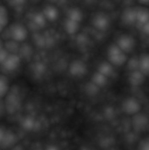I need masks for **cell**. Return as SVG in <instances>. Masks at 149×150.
<instances>
[{
  "instance_id": "83f0119b",
  "label": "cell",
  "mask_w": 149,
  "mask_h": 150,
  "mask_svg": "<svg viewBox=\"0 0 149 150\" xmlns=\"http://www.w3.org/2000/svg\"><path fill=\"white\" fill-rule=\"evenodd\" d=\"M141 30L142 31V33H143L144 34L149 36V21L148 23H146V24L141 28Z\"/></svg>"
},
{
  "instance_id": "603a6c76",
  "label": "cell",
  "mask_w": 149,
  "mask_h": 150,
  "mask_svg": "<svg viewBox=\"0 0 149 150\" xmlns=\"http://www.w3.org/2000/svg\"><path fill=\"white\" fill-rule=\"evenodd\" d=\"M88 84H89V85H88L87 88H86V91H88V93H89L90 95H95V94H97L99 88L97 87L96 85H94L92 83H88Z\"/></svg>"
},
{
  "instance_id": "4dcf8cb0",
  "label": "cell",
  "mask_w": 149,
  "mask_h": 150,
  "mask_svg": "<svg viewBox=\"0 0 149 150\" xmlns=\"http://www.w3.org/2000/svg\"><path fill=\"white\" fill-rule=\"evenodd\" d=\"M47 150H59L55 146H49L48 148H47Z\"/></svg>"
},
{
  "instance_id": "d6986e66",
  "label": "cell",
  "mask_w": 149,
  "mask_h": 150,
  "mask_svg": "<svg viewBox=\"0 0 149 150\" xmlns=\"http://www.w3.org/2000/svg\"><path fill=\"white\" fill-rule=\"evenodd\" d=\"M79 24L80 23H77L76 21H73V20H70L68 18L66 19L65 21V29L67 31L68 33L69 34H74L77 32L78 28H79Z\"/></svg>"
},
{
  "instance_id": "ffe728a7",
  "label": "cell",
  "mask_w": 149,
  "mask_h": 150,
  "mask_svg": "<svg viewBox=\"0 0 149 150\" xmlns=\"http://www.w3.org/2000/svg\"><path fill=\"white\" fill-rule=\"evenodd\" d=\"M70 20L76 21L77 23H80L81 20L83 19V13L81 12V11L77 8H73L68 11V18Z\"/></svg>"
},
{
  "instance_id": "7a4b0ae2",
  "label": "cell",
  "mask_w": 149,
  "mask_h": 150,
  "mask_svg": "<svg viewBox=\"0 0 149 150\" xmlns=\"http://www.w3.org/2000/svg\"><path fill=\"white\" fill-rule=\"evenodd\" d=\"M9 35L11 40H14L16 42H21L24 41L27 36V31L25 27L18 23L12 24L9 28Z\"/></svg>"
},
{
  "instance_id": "52a82bcc",
  "label": "cell",
  "mask_w": 149,
  "mask_h": 150,
  "mask_svg": "<svg viewBox=\"0 0 149 150\" xmlns=\"http://www.w3.org/2000/svg\"><path fill=\"white\" fill-rule=\"evenodd\" d=\"M92 23L96 29L99 31H105L109 27L110 20L107 15H105V13H98L94 17Z\"/></svg>"
},
{
  "instance_id": "f1b7e54d",
  "label": "cell",
  "mask_w": 149,
  "mask_h": 150,
  "mask_svg": "<svg viewBox=\"0 0 149 150\" xmlns=\"http://www.w3.org/2000/svg\"><path fill=\"white\" fill-rule=\"evenodd\" d=\"M6 131H7V130H6L4 127H3L0 126V145H1V143H2V142H3V140H4V135H5Z\"/></svg>"
},
{
  "instance_id": "4fadbf2b",
  "label": "cell",
  "mask_w": 149,
  "mask_h": 150,
  "mask_svg": "<svg viewBox=\"0 0 149 150\" xmlns=\"http://www.w3.org/2000/svg\"><path fill=\"white\" fill-rule=\"evenodd\" d=\"M139 70L145 76H149V54H143L139 57Z\"/></svg>"
},
{
  "instance_id": "5b68a950",
  "label": "cell",
  "mask_w": 149,
  "mask_h": 150,
  "mask_svg": "<svg viewBox=\"0 0 149 150\" xmlns=\"http://www.w3.org/2000/svg\"><path fill=\"white\" fill-rule=\"evenodd\" d=\"M19 64L20 57L17 54H9V55L0 67L7 72H12L18 68Z\"/></svg>"
},
{
  "instance_id": "277c9868",
  "label": "cell",
  "mask_w": 149,
  "mask_h": 150,
  "mask_svg": "<svg viewBox=\"0 0 149 150\" xmlns=\"http://www.w3.org/2000/svg\"><path fill=\"white\" fill-rule=\"evenodd\" d=\"M116 45L126 54H128L132 52L135 47V40L133 36L128 34H123L121 35L118 40Z\"/></svg>"
},
{
  "instance_id": "1f68e13d",
  "label": "cell",
  "mask_w": 149,
  "mask_h": 150,
  "mask_svg": "<svg viewBox=\"0 0 149 150\" xmlns=\"http://www.w3.org/2000/svg\"><path fill=\"white\" fill-rule=\"evenodd\" d=\"M4 48V43L2 42V40H0V50H2Z\"/></svg>"
},
{
  "instance_id": "8fae6325",
  "label": "cell",
  "mask_w": 149,
  "mask_h": 150,
  "mask_svg": "<svg viewBox=\"0 0 149 150\" xmlns=\"http://www.w3.org/2000/svg\"><path fill=\"white\" fill-rule=\"evenodd\" d=\"M148 124L149 120L146 115H143V114H141V113H138V114L134 115L133 125V127L136 130L142 131V130H144V129H146L148 127Z\"/></svg>"
},
{
  "instance_id": "4316f807",
  "label": "cell",
  "mask_w": 149,
  "mask_h": 150,
  "mask_svg": "<svg viewBox=\"0 0 149 150\" xmlns=\"http://www.w3.org/2000/svg\"><path fill=\"white\" fill-rule=\"evenodd\" d=\"M5 103L2 99H0V117H2L5 113Z\"/></svg>"
},
{
  "instance_id": "7402d4cb",
  "label": "cell",
  "mask_w": 149,
  "mask_h": 150,
  "mask_svg": "<svg viewBox=\"0 0 149 150\" xmlns=\"http://www.w3.org/2000/svg\"><path fill=\"white\" fill-rule=\"evenodd\" d=\"M34 126H35L34 120L32 118H31V117H27L23 121V127L26 130H32L33 127H34Z\"/></svg>"
},
{
  "instance_id": "9c48e42d",
  "label": "cell",
  "mask_w": 149,
  "mask_h": 150,
  "mask_svg": "<svg viewBox=\"0 0 149 150\" xmlns=\"http://www.w3.org/2000/svg\"><path fill=\"white\" fill-rule=\"evenodd\" d=\"M136 10V25L141 29L149 21V10L145 7H139Z\"/></svg>"
},
{
  "instance_id": "9a60e30c",
  "label": "cell",
  "mask_w": 149,
  "mask_h": 150,
  "mask_svg": "<svg viewBox=\"0 0 149 150\" xmlns=\"http://www.w3.org/2000/svg\"><path fill=\"white\" fill-rule=\"evenodd\" d=\"M97 72H99L100 74L104 75L108 78L114 73V68L109 62H104L100 63V65L98 66Z\"/></svg>"
},
{
  "instance_id": "7c38bea8",
  "label": "cell",
  "mask_w": 149,
  "mask_h": 150,
  "mask_svg": "<svg viewBox=\"0 0 149 150\" xmlns=\"http://www.w3.org/2000/svg\"><path fill=\"white\" fill-rule=\"evenodd\" d=\"M146 76L140 70L132 71L129 74V83L133 86H141L145 82Z\"/></svg>"
},
{
  "instance_id": "ac0fdd59",
  "label": "cell",
  "mask_w": 149,
  "mask_h": 150,
  "mask_svg": "<svg viewBox=\"0 0 149 150\" xmlns=\"http://www.w3.org/2000/svg\"><path fill=\"white\" fill-rule=\"evenodd\" d=\"M9 20V14L7 9L0 4V33L4 30Z\"/></svg>"
},
{
  "instance_id": "d4e9b609",
  "label": "cell",
  "mask_w": 149,
  "mask_h": 150,
  "mask_svg": "<svg viewBox=\"0 0 149 150\" xmlns=\"http://www.w3.org/2000/svg\"><path fill=\"white\" fill-rule=\"evenodd\" d=\"M8 55H9V53L4 47L2 50H0V66L3 64V62L5 61V59L7 58Z\"/></svg>"
},
{
  "instance_id": "cb8c5ba5",
  "label": "cell",
  "mask_w": 149,
  "mask_h": 150,
  "mask_svg": "<svg viewBox=\"0 0 149 150\" xmlns=\"http://www.w3.org/2000/svg\"><path fill=\"white\" fill-rule=\"evenodd\" d=\"M45 20H47L44 17L43 14H40V15H37L35 18H34V22L39 25H44L45 24Z\"/></svg>"
},
{
  "instance_id": "ba28073f",
  "label": "cell",
  "mask_w": 149,
  "mask_h": 150,
  "mask_svg": "<svg viewBox=\"0 0 149 150\" xmlns=\"http://www.w3.org/2000/svg\"><path fill=\"white\" fill-rule=\"evenodd\" d=\"M16 143H17V136L16 134L10 131V130H7L6 133H5V135L4 137V140L0 145V149H11L13 147L16 146Z\"/></svg>"
},
{
  "instance_id": "484cf974",
  "label": "cell",
  "mask_w": 149,
  "mask_h": 150,
  "mask_svg": "<svg viewBox=\"0 0 149 150\" xmlns=\"http://www.w3.org/2000/svg\"><path fill=\"white\" fill-rule=\"evenodd\" d=\"M140 150H149V139H146L141 142Z\"/></svg>"
},
{
  "instance_id": "f546056e",
  "label": "cell",
  "mask_w": 149,
  "mask_h": 150,
  "mask_svg": "<svg viewBox=\"0 0 149 150\" xmlns=\"http://www.w3.org/2000/svg\"><path fill=\"white\" fill-rule=\"evenodd\" d=\"M11 150H24V149H23V148H22L21 146L16 145L15 147H13V148H12Z\"/></svg>"
},
{
  "instance_id": "44dd1931",
  "label": "cell",
  "mask_w": 149,
  "mask_h": 150,
  "mask_svg": "<svg viewBox=\"0 0 149 150\" xmlns=\"http://www.w3.org/2000/svg\"><path fill=\"white\" fill-rule=\"evenodd\" d=\"M127 68L130 70V72L139 70V58L133 57L131 60H129L127 62Z\"/></svg>"
},
{
  "instance_id": "2e32d148",
  "label": "cell",
  "mask_w": 149,
  "mask_h": 150,
  "mask_svg": "<svg viewBox=\"0 0 149 150\" xmlns=\"http://www.w3.org/2000/svg\"><path fill=\"white\" fill-rule=\"evenodd\" d=\"M107 81H108V78L106 76H105L104 75L100 74L99 72H96L92 77H91V82L94 85H96L97 87L98 88H101V87H104L106 83H107Z\"/></svg>"
},
{
  "instance_id": "3957f363",
  "label": "cell",
  "mask_w": 149,
  "mask_h": 150,
  "mask_svg": "<svg viewBox=\"0 0 149 150\" xmlns=\"http://www.w3.org/2000/svg\"><path fill=\"white\" fill-rule=\"evenodd\" d=\"M122 110L126 114L134 116L141 112V105L135 98H127L122 104Z\"/></svg>"
},
{
  "instance_id": "e0dca14e",
  "label": "cell",
  "mask_w": 149,
  "mask_h": 150,
  "mask_svg": "<svg viewBox=\"0 0 149 150\" xmlns=\"http://www.w3.org/2000/svg\"><path fill=\"white\" fill-rule=\"evenodd\" d=\"M10 85L9 81L4 75L0 74V99H2L4 97H5L9 91Z\"/></svg>"
},
{
  "instance_id": "6da1fadb",
  "label": "cell",
  "mask_w": 149,
  "mask_h": 150,
  "mask_svg": "<svg viewBox=\"0 0 149 150\" xmlns=\"http://www.w3.org/2000/svg\"><path fill=\"white\" fill-rule=\"evenodd\" d=\"M108 62L112 66L120 67L127 62V56L125 52H123L116 44L109 47L107 50Z\"/></svg>"
},
{
  "instance_id": "5bb4252c",
  "label": "cell",
  "mask_w": 149,
  "mask_h": 150,
  "mask_svg": "<svg viewBox=\"0 0 149 150\" xmlns=\"http://www.w3.org/2000/svg\"><path fill=\"white\" fill-rule=\"evenodd\" d=\"M42 14L44 15L46 19H47L49 21H54L58 18L59 12H58V10L56 9V7H54L53 5H47L44 8Z\"/></svg>"
},
{
  "instance_id": "8992f818",
  "label": "cell",
  "mask_w": 149,
  "mask_h": 150,
  "mask_svg": "<svg viewBox=\"0 0 149 150\" xmlns=\"http://www.w3.org/2000/svg\"><path fill=\"white\" fill-rule=\"evenodd\" d=\"M68 71L72 76L80 77V76H84L86 74L87 66L83 61L76 60V61L72 62L71 64L69 65Z\"/></svg>"
},
{
  "instance_id": "30bf717a",
  "label": "cell",
  "mask_w": 149,
  "mask_h": 150,
  "mask_svg": "<svg viewBox=\"0 0 149 150\" xmlns=\"http://www.w3.org/2000/svg\"><path fill=\"white\" fill-rule=\"evenodd\" d=\"M136 8H126L122 14V20L127 25H136Z\"/></svg>"
}]
</instances>
